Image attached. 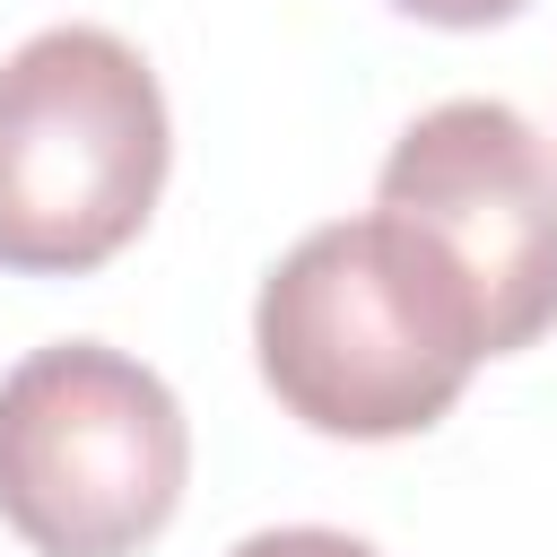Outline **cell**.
<instances>
[{"label": "cell", "instance_id": "5b68a950", "mask_svg": "<svg viewBox=\"0 0 557 557\" xmlns=\"http://www.w3.org/2000/svg\"><path fill=\"white\" fill-rule=\"evenodd\" d=\"M226 557H374V548L348 540V531H322V522H287V531H252V540H235Z\"/></svg>", "mask_w": 557, "mask_h": 557}, {"label": "cell", "instance_id": "277c9868", "mask_svg": "<svg viewBox=\"0 0 557 557\" xmlns=\"http://www.w3.org/2000/svg\"><path fill=\"white\" fill-rule=\"evenodd\" d=\"M374 209L435 244L487 357H513L557 322V157L513 104L453 96L418 113L374 174Z\"/></svg>", "mask_w": 557, "mask_h": 557}, {"label": "cell", "instance_id": "7a4b0ae2", "mask_svg": "<svg viewBox=\"0 0 557 557\" xmlns=\"http://www.w3.org/2000/svg\"><path fill=\"white\" fill-rule=\"evenodd\" d=\"M165 87L104 26H44L0 61V270H104L165 191Z\"/></svg>", "mask_w": 557, "mask_h": 557}, {"label": "cell", "instance_id": "6da1fadb", "mask_svg": "<svg viewBox=\"0 0 557 557\" xmlns=\"http://www.w3.org/2000/svg\"><path fill=\"white\" fill-rule=\"evenodd\" d=\"M252 357L287 418L348 444H392L435 426L470 366L487 357L461 278L400 218L313 226L252 305Z\"/></svg>", "mask_w": 557, "mask_h": 557}, {"label": "cell", "instance_id": "3957f363", "mask_svg": "<svg viewBox=\"0 0 557 557\" xmlns=\"http://www.w3.org/2000/svg\"><path fill=\"white\" fill-rule=\"evenodd\" d=\"M191 479L165 374L104 339L35 348L0 374V522L35 557H139Z\"/></svg>", "mask_w": 557, "mask_h": 557}, {"label": "cell", "instance_id": "8992f818", "mask_svg": "<svg viewBox=\"0 0 557 557\" xmlns=\"http://www.w3.org/2000/svg\"><path fill=\"white\" fill-rule=\"evenodd\" d=\"M400 17H426V26H496V17H513L522 0H392Z\"/></svg>", "mask_w": 557, "mask_h": 557}]
</instances>
